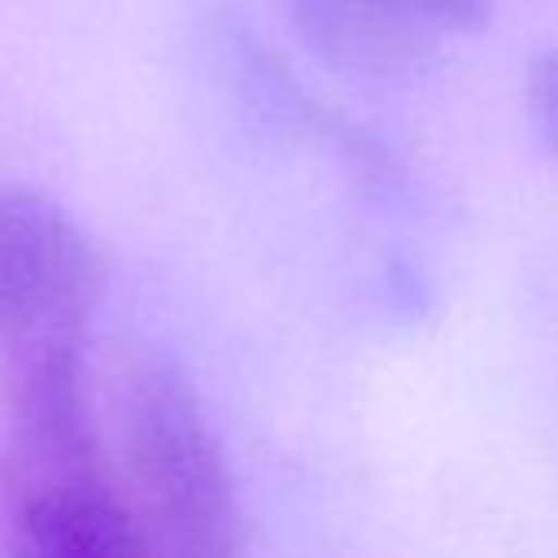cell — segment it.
Wrapping results in <instances>:
<instances>
[{"mask_svg": "<svg viewBox=\"0 0 558 558\" xmlns=\"http://www.w3.org/2000/svg\"><path fill=\"white\" fill-rule=\"evenodd\" d=\"M296 39L357 87H401L427 74L445 39L401 0H279Z\"/></svg>", "mask_w": 558, "mask_h": 558, "instance_id": "4", "label": "cell"}, {"mask_svg": "<svg viewBox=\"0 0 558 558\" xmlns=\"http://www.w3.org/2000/svg\"><path fill=\"white\" fill-rule=\"evenodd\" d=\"M523 109L536 131V140L558 153V48H545L532 57L523 78Z\"/></svg>", "mask_w": 558, "mask_h": 558, "instance_id": "5", "label": "cell"}, {"mask_svg": "<svg viewBox=\"0 0 558 558\" xmlns=\"http://www.w3.org/2000/svg\"><path fill=\"white\" fill-rule=\"evenodd\" d=\"M122 493L157 558H240L244 510L192 379L144 357L122 388Z\"/></svg>", "mask_w": 558, "mask_h": 558, "instance_id": "2", "label": "cell"}, {"mask_svg": "<svg viewBox=\"0 0 558 558\" xmlns=\"http://www.w3.org/2000/svg\"><path fill=\"white\" fill-rule=\"evenodd\" d=\"M401 4L414 9L423 22H432L440 35H466L493 17L497 0H401Z\"/></svg>", "mask_w": 558, "mask_h": 558, "instance_id": "6", "label": "cell"}, {"mask_svg": "<svg viewBox=\"0 0 558 558\" xmlns=\"http://www.w3.org/2000/svg\"><path fill=\"white\" fill-rule=\"evenodd\" d=\"M4 371L0 558H157L100 458L78 349Z\"/></svg>", "mask_w": 558, "mask_h": 558, "instance_id": "1", "label": "cell"}, {"mask_svg": "<svg viewBox=\"0 0 558 558\" xmlns=\"http://www.w3.org/2000/svg\"><path fill=\"white\" fill-rule=\"evenodd\" d=\"M105 266L78 218L35 192L0 187V357L70 349L100 296Z\"/></svg>", "mask_w": 558, "mask_h": 558, "instance_id": "3", "label": "cell"}]
</instances>
